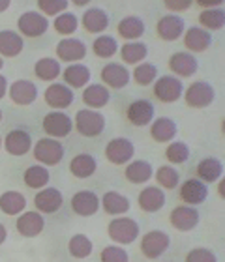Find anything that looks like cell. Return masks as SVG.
<instances>
[{
    "instance_id": "cell-1",
    "label": "cell",
    "mask_w": 225,
    "mask_h": 262,
    "mask_svg": "<svg viewBox=\"0 0 225 262\" xmlns=\"http://www.w3.org/2000/svg\"><path fill=\"white\" fill-rule=\"evenodd\" d=\"M107 234L115 244L130 246L137 240L139 236V223L132 217H116L107 227Z\"/></svg>"
},
{
    "instance_id": "cell-2",
    "label": "cell",
    "mask_w": 225,
    "mask_h": 262,
    "mask_svg": "<svg viewBox=\"0 0 225 262\" xmlns=\"http://www.w3.org/2000/svg\"><path fill=\"white\" fill-rule=\"evenodd\" d=\"M75 129L83 137H98L105 129V116L98 111H79L75 115Z\"/></svg>"
},
{
    "instance_id": "cell-3",
    "label": "cell",
    "mask_w": 225,
    "mask_h": 262,
    "mask_svg": "<svg viewBox=\"0 0 225 262\" xmlns=\"http://www.w3.org/2000/svg\"><path fill=\"white\" fill-rule=\"evenodd\" d=\"M214 88L210 86L209 82L197 81L190 84L184 94V99H186V105L192 107V109H203V107H209L212 101H214Z\"/></svg>"
},
{
    "instance_id": "cell-4",
    "label": "cell",
    "mask_w": 225,
    "mask_h": 262,
    "mask_svg": "<svg viewBox=\"0 0 225 262\" xmlns=\"http://www.w3.org/2000/svg\"><path fill=\"white\" fill-rule=\"evenodd\" d=\"M17 27H19L23 36H27V38H39V36H44L47 32L49 21L45 19V15H42L38 11H27V13H23L19 17Z\"/></svg>"
},
{
    "instance_id": "cell-5",
    "label": "cell",
    "mask_w": 225,
    "mask_h": 262,
    "mask_svg": "<svg viewBox=\"0 0 225 262\" xmlns=\"http://www.w3.org/2000/svg\"><path fill=\"white\" fill-rule=\"evenodd\" d=\"M171 238L161 230H150L141 240V253L147 258H158L169 249Z\"/></svg>"
},
{
    "instance_id": "cell-6",
    "label": "cell",
    "mask_w": 225,
    "mask_h": 262,
    "mask_svg": "<svg viewBox=\"0 0 225 262\" xmlns=\"http://www.w3.org/2000/svg\"><path fill=\"white\" fill-rule=\"evenodd\" d=\"M34 158L44 165H58L64 158V146L55 139H42L34 146Z\"/></svg>"
},
{
    "instance_id": "cell-7",
    "label": "cell",
    "mask_w": 225,
    "mask_h": 262,
    "mask_svg": "<svg viewBox=\"0 0 225 262\" xmlns=\"http://www.w3.org/2000/svg\"><path fill=\"white\" fill-rule=\"evenodd\" d=\"M184 92L180 79H175L173 75H163L159 77L158 82L154 84V96L161 101V103H173L180 98Z\"/></svg>"
},
{
    "instance_id": "cell-8",
    "label": "cell",
    "mask_w": 225,
    "mask_h": 262,
    "mask_svg": "<svg viewBox=\"0 0 225 262\" xmlns=\"http://www.w3.org/2000/svg\"><path fill=\"white\" fill-rule=\"evenodd\" d=\"M135 154V146L132 141H128L124 137L113 139V141L105 146V158L109 159L113 165H124L133 158Z\"/></svg>"
},
{
    "instance_id": "cell-9",
    "label": "cell",
    "mask_w": 225,
    "mask_h": 262,
    "mask_svg": "<svg viewBox=\"0 0 225 262\" xmlns=\"http://www.w3.org/2000/svg\"><path fill=\"white\" fill-rule=\"evenodd\" d=\"M73 127L72 118L62 113V111H53L44 118V131L49 137H55V139H60V137L70 135V131Z\"/></svg>"
},
{
    "instance_id": "cell-10",
    "label": "cell",
    "mask_w": 225,
    "mask_h": 262,
    "mask_svg": "<svg viewBox=\"0 0 225 262\" xmlns=\"http://www.w3.org/2000/svg\"><path fill=\"white\" fill-rule=\"evenodd\" d=\"M169 223L180 232H190L199 225V212L192 206H176L169 215Z\"/></svg>"
},
{
    "instance_id": "cell-11",
    "label": "cell",
    "mask_w": 225,
    "mask_h": 262,
    "mask_svg": "<svg viewBox=\"0 0 225 262\" xmlns=\"http://www.w3.org/2000/svg\"><path fill=\"white\" fill-rule=\"evenodd\" d=\"M72 210L77 215H83V217H90L94 213H98L99 210V199L94 191H88V189H83V191H77L72 196Z\"/></svg>"
},
{
    "instance_id": "cell-12",
    "label": "cell",
    "mask_w": 225,
    "mask_h": 262,
    "mask_svg": "<svg viewBox=\"0 0 225 262\" xmlns=\"http://www.w3.org/2000/svg\"><path fill=\"white\" fill-rule=\"evenodd\" d=\"M209 196V187L197 178H190L180 186V199L186 202L188 206H197L203 204Z\"/></svg>"
},
{
    "instance_id": "cell-13",
    "label": "cell",
    "mask_w": 225,
    "mask_h": 262,
    "mask_svg": "<svg viewBox=\"0 0 225 262\" xmlns=\"http://www.w3.org/2000/svg\"><path fill=\"white\" fill-rule=\"evenodd\" d=\"M45 103L53 107V109H66L73 103V92L72 88H68L66 84L60 82H53L45 90Z\"/></svg>"
},
{
    "instance_id": "cell-14",
    "label": "cell",
    "mask_w": 225,
    "mask_h": 262,
    "mask_svg": "<svg viewBox=\"0 0 225 262\" xmlns=\"http://www.w3.org/2000/svg\"><path fill=\"white\" fill-rule=\"evenodd\" d=\"M56 56L62 62H79L87 56V45L81 39L66 38L56 45Z\"/></svg>"
},
{
    "instance_id": "cell-15",
    "label": "cell",
    "mask_w": 225,
    "mask_h": 262,
    "mask_svg": "<svg viewBox=\"0 0 225 262\" xmlns=\"http://www.w3.org/2000/svg\"><path fill=\"white\" fill-rule=\"evenodd\" d=\"M62 202H64V196L58 189L55 187H44L38 195L34 196V204L38 208V212L42 213H55L60 210Z\"/></svg>"
},
{
    "instance_id": "cell-16",
    "label": "cell",
    "mask_w": 225,
    "mask_h": 262,
    "mask_svg": "<svg viewBox=\"0 0 225 262\" xmlns=\"http://www.w3.org/2000/svg\"><path fill=\"white\" fill-rule=\"evenodd\" d=\"M17 232L25 238H34V236H38L44 232V227H45V221H44V215L38 212H25L21 217L17 219Z\"/></svg>"
},
{
    "instance_id": "cell-17",
    "label": "cell",
    "mask_w": 225,
    "mask_h": 262,
    "mask_svg": "<svg viewBox=\"0 0 225 262\" xmlns=\"http://www.w3.org/2000/svg\"><path fill=\"white\" fill-rule=\"evenodd\" d=\"M10 98L15 105H21V107H27V105H32L38 98V88L36 84L30 81H15L10 86Z\"/></svg>"
},
{
    "instance_id": "cell-18",
    "label": "cell",
    "mask_w": 225,
    "mask_h": 262,
    "mask_svg": "<svg viewBox=\"0 0 225 262\" xmlns=\"http://www.w3.org/2000/svg\"><path fill=\"white\" fill-rule=\"evenodd\" d=\"M130 71H128L126 66L122 64H107L104 66V70H101V81L107 84V86L115 88V90H120V88L128 86V82H130Z\"/></svg>"
},
{
    "instance_id": "cell-19",
    "label": "cell",
    "mask_w": 225,
    "mask_h": 262,
    "mask_svg": "<svg viewBox=\"0 0 225 262\" xmlns=\"http://www.w3.org/2000/svg\"><path fill=\"white\" fill-rule=\"evenodd\" d=\"M128 120L132 122L133 126L143 127L147 124H150L154 118V105L150 103L149 99H137L133 101L126 111Z\"/></svg>"
},
{
    "instance_id": "cell-20",
    "label": "cell",
    "mask_w": 225,
    "mask_h": 262,
    "mask_svg": "<svg viewBox=\"0 0 225 262\" xmlns=\"http://www.w3.org/2000/svg\"><path fill=\"white\" fill-rule=\"evenodd\" d=\"M156 32L165 41H175L184 34V19L178 15H165L158 21Z\"/></svg>"
},
{
    "instance_id": "cell-21",
    "label": "cell",
    "mask_w": 225,
    "mask_h": 262,
    "mask_svg": "<svg viewBox=\"0 0 225 262\" xmlns=\"http://www.w3.org/2000/svg\"><path fill=\"white\" fill-rule=\"evenodd\" d=\"M139 208L147 213H154L159 212L161 208L165 206V193L156 186H149L145 187L143 191L139 193Z\"/></svg>"
},
{
    "instance_id": "cell-22",
    "label": "cell",
    "mask_w": 225,
    "mask_h": 262,
    "mask_svg": "<svg viewBox=\"0 0 225 262\" xmlns=\"http://www.w3.org/2000/svg\"><path fill=\"white\" fill-rule=\"evenodd\" d=\"M4 146L6 152L11 156H25L32 148V139L25 129H13L6 137Z\"/></svg>"
},
{
    "instance_id": "cell-23",
    "label": "cell",
    "mask_w": 225,
    "mask_h": 262,
    "mask_svg": "<svg viewBox=\"0 0 225 262\" xmlns=\"http://www.w3.org/2000/svg\"><path fill=\"white\" fill-rule=\"evenodd\" d=\"M197 68L199 64L195 56H192L190 53H175L169 58V70L180 77H192L197 71Z\"/></svg>"
},
{
    "instance_id": "cell-24",
    "label": "cell",
    "mask_w": 225,
    "mask_h": 262,
    "mask_svg": "<svg viewBox=\"0 0 225 262\" xmlns=\"http://www.w3.org/2000/svg\"><path fill=\"white\" fill-rule=\"evenodd\" d=\"M212 43V36L207 30L199 27L188 28V32H184V45L193 53H203L207 51Z\"/></svg>"
},
{
    "instance_id": "cell-25",
    "label": "cell",
    "mask_w": 225,
    "mask_h": 262,
    "mask_svg": "<svg viewBox=\"0 0 225 262\" xmlns=\"http://www.w3.org/2000/svg\"><path fill=\"white\" fill-rule=\"evenodd\" d=\"M109 27V17L101 8H90L85 11L83 15V28L90 34H99L104 32L105 28Z\"/></svg>"
},
{
    "instance_id": "cell-26",
    "label": "cell",
    "mask_w": 225,
    "mask_h": 262,
    "mask_svg": "<svg viewBox=\"0 0 225 262\" xmlns=\"http://www.w3.org/2000/svg\"><path fill=\"white\" fill-rule=\"evenodd\" d=\"M25 49L23 38L13 30H2L0 32V55L13 58V56L21 55V51Z\"/></svg>"
},
{
    "instance_id": "cell-27",
    "label": "cell",
    "mask_w": 225,
    "mask_h": 262,
    "mask_svg": "<svg viewBox=\"0 0 225 262\" xmlns=\"http://www.w3.org/2000/svg\"><path fill=\"white\" fill-rule=\"evenodd\" d=\"M96 169H98V163L90 154H79L70 163V172L75 178H90L96 172Z\"/></svg>"
},
{
    "instance_id": "cell-28",
    "label": "cell",
    "mask_w": 225,
    "mask_h": 262,
    "mask_svg": "<svg viewBox=\"0 0 225 262\" xmlns=\"http://www.w3.org/2000/svg\"><path fill=\"white\" fill-rule=\"evenodd\" d=\"M152 174H154L152 165H150L149 161H143V159L132 161V163L126 167V170H124L126 180L132 182V184H145V182H149L150 178H152Z\"/></svg>"
},
{
    "instance_id": "cell-29",
    "label": "cell",
    "mask_w": 225,
    "mask_h": 262,
    "mask_svg": "<svg viewBox=\"0 0 225 262\" xmlns=\"http://www.w3.org/2000/svg\"><path fill=\"white\" fill-rule=\"evenodd\" d=\"M111 94L109 90L101 84H90V86L85 88L83 92V101L88 105V107H94V109H101L109 103Z\"/></svg>"
},
{
    "instance_id": "cell-30",
    "label": "cell",
    "mask_w": 225,
    "mask_h": 262,
    "mask_svg": "<svg viewBox=\"0 0 225 262\" xmlns=\"http://www.w3.org/2000/svg\"><path fill=\"white\" fill-rule=\"evenodd\" d=\"M27 206V199L19 191H6L0 195V210L6 215H17Z\"/></svg>"
},
{
    "instance_id": "cell-31",
    "label": "cell",
    "mask_w": 225,
    "mask_h": 262,
    "mask_svg": "<svg viewBox=\"0 0 225 262\" xmlns=\"http://www.w3.org/2000/svg\"><path fill=\"white\" fill-rule=\"evenodd\" d=\"M64 81L66 86L70 88H83L90 81V70L83 64H72L64 70Z\"/></svg>"
},
{
    "instance_id": "cell-32",
    "label": "cell",
    "mask_w": 225,
    "mask_h": 262,
    "mask_svg": "<svg viewBox=\"0 0 225 262\" xmlns=\"http://www.w3.org/2000/svg\"><path fill=\"white\" fill-rule=\"evenodd\" d=\"M150 135H152V139L156 142L171 141V139H175V135H176V124L171 120V118H165V116L156 118L152 127H150Z\"/></svg>"
},
{
    "instance_id": "cell-33",
    "label": "cell",
    "mask_w": 225,
    "mask_h": 262,
    "mask_svg": "<svg viewBox=\"0 0 225 262\" xmlns=\"http://www.w3.org/2000/svg\"><path fill=\"white\" fill-rule=\"evenodd\" d=\"M104 210L111 215H120V213H126L130 210V201H128L126 196L120 195V193L116 191H107L99 202Z\"/></svg>"
},
{
    "instance_id": "cell-34",
    "label": "cell",
    "mask_w": 225,
    "mask_h": 262,
    "mask_svg": "<svg viewBox=\"0 0 225 262\" xmlns=\"http://www.w3.org/2000/svg\"><path fill=\"white\" fill-rule=\"evenodd\" d=\"M118 36H122L124 39H137L145 34V23L143 19H139L135 15L124 17L118 23Z\"/></svg>"
},
{
    "instance_id": "cell-35",
    "label": "cell",
    "mask_w": 225,
    "mask_h": 262,
    "mask_svg": "<svg viewBox=\"0 0 225 262\" xmlns=\"http://www.w3.org/2000/svg\"><path fill=\"white\" fill-rule=\"evenodd\" d=\"M223 174V165L214 158H207L197 165V176L201 182H216Z\"/></svg>"
},
{
    "instance_id": "cell-36",
    "label": "cell",
    "mask_w": 225,
    "mask_h": 262,
    "mask_svg": "<svg viewBox=\"0 0 225 262\" xmlns=\"http://www.w3.org/2000/svg\"><path fill=\"white\" fill-rule=\"evenodd\" d=\"M51 180L49 170L42 167V165H32L25 170V184L30 189H44Z\"/></svg>"
},
{
    "instance_id": "cell-37",
    "label": "cell",
    "mask_w": 225,
    "mask_h": 262,
    "mask_svg": "<svg viewBox=\"0 0 225 262\" xmlns=\"http://www.w3.org/2000/svg\"><path fill=\"white\" fill-rule=\"evenodd\" d=\"M147 55H149V47L139 41H132L120 47V56L126 64H139L147 58Z\"/></svg>"
},
{
    "instance_id": "cell-38",
    "label": "cell",
    "mask_w": 225,
    "mask_h": 262,
    "mask_svg": "<svg viewBox=\"0 0 225 262\" xmlns=\"http://www.w3.org/2000/svg\"><path fill=\"white\" fill-rule=\"evenodd\" d=\"M34 73L42 81H55L60 75V64L55 58H42L34 66Z\"/></svg>"
},
{
    "instance_id": "cell-39",
    "label": "cell",
    "mask_w": 225,
    "mask_h": 262,
    "mask_svg": "<svg viewBox=\"0 0 225 262\" xmlns=\"http://www.w3.org/2000/svg\"><path fill=\"white\" fill-rule=\"evenodd\" d=\"M68 251L75 258H87L92 253V242L85 234H75L72 236V240L68 244Z\"/></svg>"
},
{
    "instance_id": "cell-40",
    "label": "cell",
    "mask_w": 225,
    "mask_h": 262,
    "mask_svg": "<svg viewBox=\"0 0 225 262\" xmlns=\"http://www.w3.org/2000/svg\"><path fill=\"white\" fill-rule=\"evenodd\" d=\"M199 23L203 25V30L209 28V30H220L225 25V13L223 10H218V8H212V10H204L201 11L199 15Z\"/></svg>"
},
{
    "instance_id": "cell-41",
    "label": "cell",
    "mask_w": 225,
    "mask_h": 262,
    "mask_svg": "<svg viewBox=\"0 0 225 262\" xmlns=\"http://www.w3.org/2000/svg\"><path fill=\"white\" fill-rule=\"evenodd\" d=\"M156 77H158V68L156 64H137V68L133 70V79L137 82L139 86H149L156 81Z\"/></svg>"
},
{
    "instance_id": "cell-42",
    "label": "cell",
    "mask_w": 225,
    "mask_h": 262,
    "mask_svg": "<svg viewBox=\"0 0 225 262\" xmlns=\"http://www.w3.org/2000/svg\"><path fill=\"white\" fill-rule=\"evenodd\" d=\"M94 55L98 58H111L118 51V45H116V39L111 38V36H99L92 45Z\"/></svg>"
},
{
    "instance_id": "cell-43",
    "label": "cell",
    "mask_w": 225,
    "mask_h": 262,
    "mask_svg": "<svg viewBox=\"0 0 225 262\" xmlns=\"http://www.w3.org/2000/svg\"><path fill=\"white\" fill-rule=\"evenodd\" d=\"M178 180H180V176H178L176 169H173L169 165L159 167L158 172H156V182H158L163 189H175V187L178 186Z\"/></svg>"
},
{
    "instance_id": "cell-44",
    "label": "cell",
    "mask_w": 225,
    "mask_h": 262,
    "mask_svg": "<svg viewBox=\"0 0 225 262\" xmlns=\"http://www.w3.org/2000/svg\"><path fill=\"white\" fill-rule=\"evenodd\" d=\"M53 27H55V30L58 34L68 36V34H73L77 30V27H79V19H77L73 13L64 11V13H60V15H56Z\"/></svg>"
},
{
    "instance_id": "cell-45",
    "label": "cell",
    "mask_w": 225,
    "mask_h": 262,
    "mask_svg": "<svg viewBox=\"0 0 225 262\" xmlns=\"http://www.w3.org/2000/svg\"><path fill=\"white\" fill-rule=\"evenodd\" d=\"M165 158L175 165L186 163L188 158H190V148H188L184 142H173V144H169L167 150H165Z\"/></svg>"
},
{
    "instance_id": "cell-46",
    "label": "cell",
    "mask_w": 225,
    "mask_h": 262,
    "mask_svg": "<svg viewBox=\"0 0 225 262\" xmlns=\"http://www.w3.org/2000/svg\"><path fill=\"white\" fill-rule=\"evenodd\" d=\"M38 8L45 15H60L68 10L66 0H38Z\"/></svg>"
},
{
    "instance_id": "cell-47",
    "label": "cell",
    "mask_w": 225,
    "mask_h": 262,
    "mask_svg": "<svg viewBox=\"0 0 225 262\" xmlns=\"http://www.w3.org/2000/svg\"><path fill=\"white\" fill-rule=\"evenodd\" d=\"M101 262H130V255L126 249L118 246H109L101 251Z\"/></svg>"
},
{
    "instance_id": "cell-48",
    "label": "cell",
    "mask_w": 225,
    "mask_h": 262,
    "mask_svg": "<svg viewBox=\"0 0 225 262\" xmlns=\"http://www.w3.org/2000/svg\"><path fill=\"white\" fill-rule=\"evenodd\" d=\"M184 262H218V258H216V255L210 249L197 247V249H192V251L188 253Z\"/></svg>"
},
{
    "instance_id": "cell-49",
    "label": "cell",
    "mask_w": 225,
    "mask_h": 262,
    "mask_svg": "<svg viewBox=\"0 0 225 262\" xmlns=\"http://www.w3.org/2000/svg\"><path fill=\"white\" fill-rule=\"evenodd\" d=\"M165 8L171 11H184V10H190V6L193 4L192 0H165L163 2Z\"/></svg>"
},
{
    "instance_id": "cell-50",
    "label": "cell",
    "mask_w": 225,
    "mask_h": 262,
    "mask_svg": "<svg viewBox=\"0 0 225 262\" xmlns=\"http://www.w3.org/2000/svg\"><path fill=\"white\" fill-rule=\"evenodd\" d=\"M6 90H8V81L4 75H0V99L6 96Z\"/></svg>"
},
{
    "instance_id": "cell-51",
    "label": "cell",
    "mask_w": 225,
    "mask_h": 262,
    "mask_svg": "<svg viewBox=\"0 0 225 262\" xmlns=\"http://www.w3.org/2000/svg\"><path fill=\"white\" fill-rule=\"evenodd\" d=\"M6 238H8V230H6V227L2 223H0V246L6 242Z\"/></svg>"
},
{
    "instance_id": "cell-52",
    "label": "cell",
    "mask_w": 225,
    "mask_h": 262,
    "mask_svg": "<svg viewBox=\"0 0 225 262\" xmlns=\"http://www.w3.org/2000/svg\"><path fill=\"white\" fill-rule=\"evenodd\" d=\"M218 4H221V0H212V2H201V0H199V6H201V8H212V6H218Z\"/></svg>"
},
{
    "instance_id": "cell-53",
    "label": "cell",
    "mask_w": 225,
    "mask_h": 262,
    "mask_svg": "<svg viewBox=\"0 0 225 262\" xmlns=\"http://www.w3.org/2000/svg\"><path fill=\"white\" fill-rule=\"evenodd\" d=\"M10 0H0V11H6L8 8H10Z\"/></svg>"
},
{
    "instance_id": "cell-54",
    "label": "cell",
    "mask_w": 225,
    "mask_h": 262,
    "mask_svg": "<svg viewBox=\"0 0 225 262\" xmlns=\"http://www.w3.org/2000/svg\"><path fill=\"white\" fill-rule=\"evenodd\" d=\"M2 68H4V62H2V58H0V70H2Z\"/></svg>"
},
{
    "instance_id": "cell-55",
    "label": "cell",
    "mask_w": 225,
    "mask_h": 262,
    "mask_svg": "<svg viewBox=\"0 0 225 262\" xmlns=\"http://www.w3.org/2000/svg\"><path fill=\"white\" fill-rule=\"evenodd\" d=\"M0 122H2V111H0Z\"/></svg>"
},
{
    "instance_id": "cell-56",
    "label": "cell",
    "mask_w": 225,
    "mask_h": 262,
    "mask_svg": "<svg viewBox=\"0 0 225 262\" xmlns=\"http://www.w3.org/2000/svg\"><path fill=\"white\" fill-rule=\"evenodd\" d=\"M0 146H2V137H0Z\"/></svg>"
}]
</instances>
